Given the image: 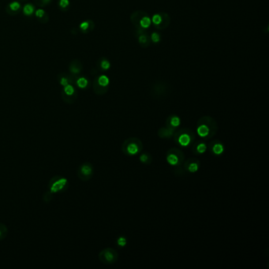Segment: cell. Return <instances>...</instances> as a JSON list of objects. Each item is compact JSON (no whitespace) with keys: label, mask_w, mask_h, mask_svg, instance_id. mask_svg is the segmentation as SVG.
<instances>
[{"label":"cell","mask_w":269,"mask_h":269,"mask_svg":"<svg viewBox=\"0 0 269 269\" xmlns=\"http://www.w3.org/2000/svg\"><path fill=\"white\" fill-rule=\"evenodd\" d=\"M150 25H151V19H150L148 14H146V15H144V17L141 18V20H140V27L146 29L148 26H150Z\"/></svg>","instance_id":"obj_19"},{"label":"cell","mask_w":269,"mask_h":269,"mask_svg":"<svg viewBox=\"0 0 269 269\" xmlns=\"http://www.w3.org/2000/svg\"><path fill=\"white\" fill-rule=\"evenodd\" d=\"M93 89H94V92H96L97 95H104L105 94L106 92L108 91V86L104 87L101 86L100 85H99L98 82H97V80H95L94 84H93Z\"/></svg>","instance_id":"obj_16"},{"label":"cell","mask_w":269,"mask_h":269,"mask_svg":"<svg viewBox=\"0 0 269 269\" xmlns=\"http://www.w3.org/2000/svg\"><path fill=\"white\" fill-rule=\"evenodd\" d=\"M160 23L158 24V25H155V27L158 30H164V29H167L170 25V23H171V17H170L169 14L165 13V12H161V13H160Z\"/></svg>","instance_id":"obj_12"},{"label":"cell","mask_w":269,"mask_h":269,"mask_svg":"<svg viewBox=\"0 0 269 269\" xmlns=\"http://www.w3.org/2000/svg\"><path fill=\"white\" fill-rule=\"evenodd\" d=\"M207 149H208V146L204 140L193 144L192 152L195 155H202L207 151Z\"/></svg>","instance_id":"obj_13"},{"label":"cell","mask_w":269,"mask_h":269,"mask_svg":"<svg viewBox=\"0 0 269 269\" xmlns=\"http://www.w3.org/2000/svg\"><path fill=\"white\" fill-rule=\"evenodd\" d=\"M180 124H181L180 118H179L178 115H170L169 117L167 118V120H166V125H168L171 127L176 128V129L180 126Z\"/></svg>","instance_id":"obj_14"},{"label":"cell","mask_w":269,"mask_h":269,"mask_svg":"<svg viewBox=\"0 0 269 269\" xmlns=\"http://www.w3.org/2000/svg\"><path fill=\"white\" fill-rule=\"evenodd\" d=\"M64 94L65 96H62V98H63V100H65V99L67 98V97H72L73 96H75V89L71 85H69L68 84L67 85H65L64 86Z\"/></svg>","instance_id":"obj_18"},{"label":"cell","mask_w":269,"mask_h":269,"mask_svg":"<svg viewBox=\"0 0 269 269\" xmlns=\"http://www.w3.org/2000/svg\"><path fill=\"white\" fill-rule=\"evenodd\" d=\"M52 198H53V194H51V193L47 191L44 194V196H43V200H44V202L48 204V203H49L52 200Z\"/></svg>","instance_id":"obj_24"},{"label":"cell","mask_w":269,"mask_h":269,"mask_svg":"<svg viewBox=\"0 0 269 269\" xmlns=\"http://www.w3.org/2000/svg\"><path fill=\"white\" fill-rule=\"evenodd\" d=\"M10 9L13 11H16V10H19L20 7H21V5H20L19 2H11L10 4V6H9Z\"/></svg>","instance_id":"obj_26"},{"label":"cell","mask_w":269,"mask_h":269,"mask_svg":"<svg viewBox=\"0 0 269 269\" xmlns=\"http://www.w3.org/2000/svg\"><path fill=\"white\" fill-rule=\"evenodd\" d=\"M33 10H34V7H33V5H31V4H27V5H25L24 6V9H23V12L24 14L25 15L29 16L33 13Z\"/></svg>","instance_id":"obj_22"},{"label":"cell","mask_w":269,"mask_h":269,"mask_svg":"<svg viewBox=\"0 0 269 269\" xmlns=\"http://www.w3.org/2000/svg\"><path fill=\"white\" fill-rule=\"evenodd\" d=\"M166 160L168 164L173 167H181L185 161V154L179 148H171L167 152Z\"/></svg>","instance_id":"obj_5"},{"label":"cell","mask_w":269,"mask_h":269,"mask_svg":"<svg viewBox=\"0 0 269 269\" xmlns=\"http://www.w3.org/2000/svg\"><path fill=\"white\" fill-rule=\"evenodd\" d=\"M174 140L181 148H186L193 144L195 140V133L189 128L176 129L173 136Z\"/></svg>","instance_id":"obj_2"},{"label":"cell","mask_w":269,"mask_h":269,"mask_svg":"<svg viewBox=\"0 0 269 269\" xmlns=\"http://www.w3.org/2000/svg\"><path fill=\"white\" fill-rule=\"evenodd\" d=\"M60 83H61V85L62 86H65V85H67L69 84V81H68L67 78H65V77H62L61 80H60Z\"/></svg>","instance_id":"obj_33"},{"label":"cell","mask_w":269,"mask_h":269,"mask_svg":"<svg viewBox=\"0 0 269 269\" xmlns=\"http://www.w3.org/2000/svg\"><path fill=\"white\" fill-rule=\"evenodd\" d=\"M94 175L93 166L89 162H85L79 166L77 170V176L82 182H88Z\"/></svg>","instance_id":"obj_7"},{"label":"cell","mask_w":269,"mask_h":269,"mask_svg":"<svg viewBox=\"0 0 269 269\" xmlns=\"http://www.w3.org/2000/svg\"><path fill=\"white\" fill-rule=\"evenodd\" d=\"M152 22H153L154 25H156L160 23V13H158V14H156L155 15L152 17Z\"/></svg>","instance_id":"obj_27"},{"label":"cell","mask_w":269,"mask_h":269,"mask_svg":"<svg viewBox=\"0 0 269 269\" xmlns=\"http://www.w3.org/2000/svg\"><path fill=\"white\" fill-rule=\"evenodd\" d=\"M69 182L65 177L56 175L51 179L48 183V192L51 194H55L58 193H63L68 189Z\"/></svg>","instance_id":"obj_4"},{"label":"cell","mask_w":269,"mask_h":269,"mask_svg":"<svg viewBox=\"0 0 269 269\" xmlns=\"http://www.w3.org/2000/svg\"><path fill=\"white\" fill-rule=\"evenodd\" d=\"M146 14H147L145 11H143V10H136V11L133 12L132 14L130 15V21L131 23L133 24V25L135 26V28H136V36H137V37L140 34L146 33V30H145V29L141 28L140 25V20H141V18H142L144 15H146Z\"/></svg>","instance_id":"obj_8"},{"label":"cell","mask_w":269,"mask_h":269,"mask_svg":"<svg viewBox=\"0 0 269 269\" xmlns=\"http://www.w3.org/2000/svg\"><path fill=\"white\" fill-rule=\"evenodd\" d=\"M183 168L189 173H196L200 169V160L195 157L189 158L188 160L183 162Z\"/></svg>","instance_id":"obj_9"},{"label":"cell","mask_w":269,"mask_h":269,"mask_svg":"<svg viewBox=\"0 0 269 269\" xmlns=\"http://www.w3.org/2000/svg\"><path fill=\"white\" fill-rule=\"evenodd\" d=\"M8 235V228L4 223H0V241L3 240Z\"/></svg>","instance_id":"obj_20"},{"label":"cell","mask_w":269,"mask_h":269,"mask_svg":"<svg viewBox=\"0 0 269 269\" xmlns=\"http://www.w3.org/2000/svg\"><path fill=\"white\" fill-rule=\"evenodd\" d=\"M96 80H97V82H98L99 85H100L101 86L107 87L109 85V78L105 75L100 76L98 78H96Z\"/></svg>","instance_id":"obj_21"},{"label":"cell","mask_w":269,"mask_h":269,"mask_svg":"<svg viewBox=\"0 0 269 269\" xmlns=\"http://www.w3.org/2000/svg\"><path fill=\"white\" fill-rule=\"evenodd\" d=\"M176 128L171 127L168 125H165L164 126L161 127L157 132V135L160 138L162 139H168L173 137L174 133L176 131Z\"/></svg>","instance_id":"obj_11"},{"label":"cell","mask_w":269,"mask_h":269,"mask_svg":"<svg viewBox=\"0 0 269 269\" xmlns=\"http://www.w3.org/2000/svg\"><path fill=\"white\" fill-rule=\"evenodd\" d=\"M139 44L142 48H148L150 45V39L147 36V33H143V34L139 35L138 37Z\"/></svg>","instance_id":"obj_15"},{"label":"cell","mask_w":269,"mask_h":269,"mask_svg":"<svg viewBox=\"0 0 269 269\" xmlns=\"http://www.w3.org/2000/svg\"><path fill=\"white\" fill-rule=\"evenodd\" d=\"M196 129L198 136L207 140L212 138V136L217 133L219 126L214 118L206 115L198 119Z\"/></svg>","instance_id":"obj_1"},{"label":"cell","mask_w":269,"mask_h":269,"mask_svg":"<svg viewBox=\"0 0 269 269\" xmlns=\"http://www.w3.org/2000/svg\"><path fill=\"white\" fill-rule=\"evenodd\" d=\"M80 28H81V30L83 31H85L89 28V21H85V22H83V23L81 24L80 25Z\"/></svg>","instance_id":"obj_30"},{"label":"cell","mask_w":269,"mask_h":269,"mask_svg":"<svg viewBox=\"0 0 269 269\" xmlns=\"http://www.w3.org/2000/svg\"><path fill=\"white\" fill-rule=\"evenodd\" d=\"M121 149L126 156H136L142 152L143 143L138 137L131 136L123 141Z\"/></svg>","instance_id":"obj_3"},{"label":"cell","mask_w":269,"mask_h":269,"mask_svg":"<svg viewBox=\"0 0 269 269\" xmlns=\"http://www.w3.org/2000/svg\"><path fill=\"white\" fill-rule=\"evenodd\" d=\"M210 152L213 154L214 156H220L224 152L225 146L224 144L219 140H212L208 145Z\"/></svg>","instance_id":"obj_10"},{"label":"cell","mask_w":269,"mask_h":269,"mask_svg":"<svg viewBox=\"0 0 269 269\" xmlns=\"http://www.w3.org/2000/svg\"><path fill=\"white\" fill-rule=\"evenodd\" d=\"M117 243L118 245L119 246H121V247H124V246L127 244V240L125 237H119V238L117 239Z\"/></svg>","instance_id":"obj_25"},{"label":"cell","mask_w":269,"mask_h":269,"mask_svg":"<svg viewBox=\"0 0 269 269\" xmlns=\"http://www.w3.org/2000/svg\"><path fill=\"white\" fill-rule=\"evenodd\" d=\"M99 260L104 264H113L119 259V253L114 248L108 247L99 253Z\"/></svg>","instance_id":"obj_6"},{"label":"cell","mask_w":269,"mask_h":269,"mask_svg":"<svg viewBox=\"0 0 269 269\" xmlns=\"http://www.w3.org/2000/svg\"><path fill=\"white\" fill-rule=\"evenodd\" d=\"M101 67L104 69H108L110 67V62L107 59H104L101 62Z\"/></svg>","instance_id":"obj_29"},{"label":"cell","mask_w":269,"mask_h":269,"mask_svg":"<svg viewBox=\"0 0 269 269\" xmlns=\"http://www.w3.org/2000/svg\"><path fill=\"white\" fill-rule=\"evenodd\" d=\"M42 1L44 2V3H48V2H49L50 0H42Z\"/></svg>","instance_id":"obj_34"},{"label":"cell","mask_w":269,"mask_h":269,"mask_svg":"<svg viewBox=\"0 0 269 269\" xmlns=\"http://www.w3.org/2000/svg\"><path fill=\"white\" fill-rule=\"evenodd\" d=\"M151 40H152L154 43L159 42L160 40V35L156 33H153L152 35H151Z\"/></svg>","instance_id":"obj_28"},{"label":"cell","mask_w":269,"mask_h":269,"mask_svg":"<svg viewBox=\"0 0 269 269\" xmlns=\"http://www.w3.org/2000/svg\"><path fill=\"white\" fill-rule=\"evenodd\" d=\"M69 0H60V2H59V6L61 7H66L67 6H69Z\"/></svg>","instance_id":"obj_31"},{"label":"cell","mask_w":269,"mask_h":269,"mask_svg":"<svg viewBox=\"0 0 269 269\" xmlns=\"http://www.w3.org/2000/svg\"><path fill=\"white\" fill-rule=\"evenodd\" d=\"M44 14H45L44 10L40 9V10H37V12H36V16H37V17H44Z\"/></svg>","instance_id":"obj_32"},{"label":"cell","mask_w":269,"mask_h":269,"mask_svg":"<svg viewBox=\"0 0 269 269\" xmlns=\"http://www.w3.org/2000/svg\"><path fill=\"white\" fill-rule=\"evenodd\" d=\"M139 160H140V162H141L143 164L149 165V164H152V156L148 152H143L142 154H140Z\"/></svg>","instance_id":"obj_17"},{"label":"cell","mask_w":269,"mask_h":269,"mask_svg":"<svg viewBox=\"0 0 269 269\" xmlns=\"http://www.w3.org/2000/svg\"><path fill=\"white\" fill-rule=\"evenodd\" d=\"M77 84L79 88L85 89V88L87 87V85H88V81H87V79L85 78V77H80L77 81Z\"/></svg>","instance_id":"obj_23"}]
</instances>
